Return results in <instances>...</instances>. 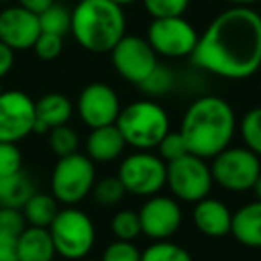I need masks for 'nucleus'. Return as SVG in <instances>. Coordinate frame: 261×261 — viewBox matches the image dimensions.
I'll list each match as a JSON object with an SVG mask.
<instances>
[{
	"label": "nucleus",
	"mask_w": 261,
	"mask_h": 261,
	"mask_svg": "<svg viewBox=\"0 0 261 261\" xmlns=\"http://www.w3.org/2000/svg\"><path fill=\"white\" fill-rule=\"evenodd\" d=\"M190 59L222 79L252 77L261 68V15L240 6L225 9L199 36Z\"/></svg>",
	"instance_id": "obj_1"
},
{
	"label": "nucleus",
	"mask_w": 261,
	"mask_h": 261,
	"mask_svg": "<svg viewBox=\"0 0 261 261\" xmlns=\"http://www.w3.org/2000/svg\"><path fill=\"white\" fill-rule=\"evenodd\" d=\"M236 130V115L227 100L217 95H204L185 111L181 129L188 152L202 160H213L227 149Z\"/></svg>",
	"instance_id": "obj_2"
},
{
	"label": "nucleus",
	"mask_w": 261,
	"mask_h": 261,
	"mask_svg": "<svg viewBox=\"0 0 261 261\" xmlns=\"http://www.w3.org/2000/svg\"><path fill=\"white\" fill-rule=\"evenodd\" d=\"M70 33L88 52L106 54L125 36V15L113 0H79L72 11Z\"/></svg>",
	"instance_id": "obj_3"
},
{
	"label": "nucleus",
	"mask_w": 261,
	"mask_h": 261,
	"mask_svg": "<svg viewBox=\"0 0 261 261\" xmlns=\"http://www.w3.org/2000/svg\"><path fill=\"white\" fill-rule=\"evenodd\" d=\"M115 125L125 140V145L149 150L156 149L170 130V118L158 102L136 100L120 109Z\"/></svg>",
	"instance_id": "obj_4"
},
{
	"label": "nucleus",
	"mask_w": 261,
	"mask_h": 261,
	"mask_svg": "<svg viewBox=\"0 0 261 261\" xmlns=\"http://www.w3.org/2000/svg\"><path fill=\"white\" fill-rule=\"evenodd\" d=\"M48 232L56 247V254L68 261H79L90 254L95 245V225L84 211L77 207L59 210Z\"/></svg>",
	"instance_id": "obj_5"
},
{
	"label": "nucleus",
	"mask_w": 261,
	"mask_h": 261,
	"mask_svg": "<svg viewBox=\"0 0 261 261\" xmlns=\"http://www.w3.org/2000/svg\"><path fill=\"white\" fill-rule=\"evenodd\" d=\"M95 177V163L86 154H70L56 163L50 175V192L58 202L73 206L90 195L97 181Z\"/></svg>",
	"instance_id": "obj_6"
},
{
	"label": "nucleus",
	"mask_w": 261,
	"mask_h": 261,
	"mask_svg": "<svg viewBox=\"0 0 261 261\" xmlns=\"http://www.w3.org/2000/svg\"><path fill=\"white\" fill-rule=\"evenodd\" d=\"M213 182L227 192H249L252 190L257 175L261 174L259 156L247 147H231L224 149L213 158L210 165Z\"/></svg>",
	"instance_id": "obj_7"
},
{
	"label": "nucleus",
	"mask_w": 261,
	"mask_h": 261,
	"mask_svg": "<svg viewBox=\"0 0 261 261\" xmlns=\"http://www.w3.org/2000/svg\"><path fill=\"white\" fill-rule=\"evenodd\" d=\"M125 193L152 197L167 186V163L149 150L133 152L120 163L118 175Z\"/></svg>",
	"instance_id": "obj_8"
},
{
	"label": "nucleus",
	"mask_w": 261,
	"mask_h": 261,
	"mask_svg": "<svg viewBox=\"0 0 261 261\" xmlns=\"http://www.w3.org/2000/svg\"><path fill=\"white\" fill-rule=\"evenodd\" d=\"M167 186L172 197L195 204L206 199L213 186V175L206 160L193 154L167 163Z\"/></svg>",
	"instance_id": "obj_9"
},
{
	"label": "nucleus",
	"mask_w": 261,
	"mask_h": 261,
	"mask_svg": "<svg viewBox=\"0 0 261 261\" xmlns=\"http://www.w3.org/2000/svg\"><path fill=\"white\" fill-rule=\"evenodd\" d=\"M147 41L158 56L190 58L199 41L195 27L182 16L154 18L147 31Z\"/></svg>",
	"instance_id": "obj_10"
},
{
	"label": "nucleus",
	"mask_w": 261,
	"mask_h": 261,
	"mask_svg": "<svg viewBox=\"0 0 261 261\" xmlns=\"http://www.w3.org/2000/svg\"><path fill=\"white\" fill-rule=\"evenodd\" d=\"M109 54H111L113 66L120 73V77L136 86H140L160 65L154 48L150 47L145 38L140 36H127L125 34Z\"/></svg>",
	"instance_id": "obj_11"
},
{
	"label": "nucleus",
	"mask_w": 261,
	"mask_h": 261,
	"mask_svg": "<svg viewBox=\"0 0 261 261\" xmlns=\"http://www.w3.org/2000/svg\"><path fill=\"white\" fill-rule=\"evenodd\" d=\"M34 100L20 90L0 93V142L18 143L34 133Z\"/></svg>",
	"instance_id": "obj_12"
},
{
	"label": "nucleus",
	"mask_w": 261,
	"mask_h": 261,
	"mask_svg": "<svg viewBox=\"0 0 261 261\" xmlns=\"http://www.w3.org/2000/svg\"><path fill=\"white\" fill-rule=\"evenodd\" d=\"M142 234L154 240H170L182 224V211L177 199L167 195L147 197L138 211Z\"/></svg>",
	"instance_id": "obj_13"
},
{
	"label": "nucleus",
	"mask_w": 261,
	"mask_h": 261,
	"mask_svg": "<svg viewBox=\"0 0 261 261\" xmlns=\"http://www.w3.org/2000/svg\"><path fill=\"white\" fill-rule=\"evenodd\" d=\"M120 98L111 86L104 83H91L81 91L77 113L90 129L113 125L120 115Z\"/></svg>",
	"instance_id": "obj_14"
},
{
	"label": "nucleus",
	"mask_w": 261,
	"mask_h": 261,
	"mask_svg": "<svg viewBox=\"0 0 261 261\" xmlns=\"http://www.w3.org/2000/svg\"><path fill=\"white\" fill-rule=\"evenodd\" d=\"M40 34L41 27L36 13L22 6L0 11V41L15 52L33 48Z\"/></svg>",
	"instance_id": "obj_15"
},
{
	"label": "nucleus",
	"mask_w": 261,
	"mask_h": 261,
	"mask_svg": "<svg viewBox=\"0 0 261 261\" xmlns=\"http://www.w3.org/2000/svg\"><path fill=\"white\" fill-rule=\"evenodd\" d=\"M232 213L222 200L206 199L195 202L193 207V224L207 238H224L231 234Z\"/></svg>",
	"instance_id": "obj_16"
},
{
	"label": "nucleus",
	"mask_w": 261,
	"mask_h": 261,
	"mask_svg": "<svg viewBox=\"0 0 261 261\" xmlns=\"http://www.w3.org/2000/svg\"><path fill=\"white\" fill-rule=\"evenodd\" d=\"M123 149L125 140L115 123L95 127L86 138V156L93 163H111L122 156Z\"/></svg>",
	"instance_id": "obj_17"
},
{
	"label": "nucleus",
	"mask_w": 261,
	"mask_h": 261,
	"mask_svg": "<svg viewBox=\"0 0 261 261\" xmlns=\"http://www.w3.org/2000/svg\"><path fill=\"white\" fill-rule=\"evenodd\" d=\"M36 108V123H34V133H48L50 129L59 125H66L72 118L73 106L65 95L61 93H47L34 102Z\"/></svg>",
	"instance_id": "obj_18"
},
{
	"label": "nucleus",
	"mask_w": 261,
	"mask_h": 261,
	"mask_svg": "<svg viewBox=\"0 0 261 261\" xmlns=\"http://www.w3.org/2000/svg\"><path fill=\"white\" fill-rule=\"evenodd\" d=\"M231 234L249 249H261V200L243 204L231 222Z\"/></svg>",
	"instance_id": "obj_19"
},
{
	"label": "nucleus",
	"mask_w": 261,
	"mask_h": 261,
	"mask_svg": "<svg viewBox=\"0 0 261 261\" xmlns=\"http://www.w3.org/2000/svg\"><path fill=\"white\" fill-rule=\"evenodd\" d=\"M56 247L47 227L27 225L18 236V261H54Z\"/></svg>",
	"instance_id": "obj_20"
},
{
	"label": "nucleus",
	"mask_w": 261,
	"mask_h": 261,
	"mask_svg": "<svg viewBox=\"0 0 261 261\" xmlns=\"http://www.w3.org/2000/svg\"><path fill=\"white\" fill-rule=\"evenodd\" d=\"M34 193V185L25 172L0 175V207L22 210L23 204Z\"/></svg>",
	"instance_id": "obj_21"
},
{
	"label": "nucleus",
	"mask_w": 261,
	"mask_h": 261,
	"mask_svg": "<svg viewBox=\"0 0 261 261\" xmlns=\"http://www.w3.org/2000/svg\"><path fill=\"white\" fill-rule=\"evenodd\" d=\"M58 204L59 202L54 199V195L34 192L22 207V213L27 220V225L48 229V225L52 224V220H54L59 211Z\"/></svg>",
	"instance_id": "obj_22"
},
{
	"label": "nucleus",
	"mask_w": 261,
	"mask_h": 261,
	"mask_svg": "<svg viewBox=\"0 0 261 261\" xmlns=\"http://www.w3.org/2000/svg\"><path fill=\"white\" fill-rule=\"evenodd\" d=\"M140 261H193V257L179 243L170 240H158L143 250Z\"/></svg>",
	"instance_id": "obj_23"
},
{
	"label": "nucleus",
	"mask_w": 261,
	"mask_h": 261,
	"mask_svg": "<svg viewBox=\"0 0 261 261\" xmlns=\"http://www.w3.org/2000/svg\"><path fill=\"white\" fill-rule=\"evenodd\" d=\"M38 18H40L41 33L65 36L66 33H70V27H72V13L65 6H59L56 2L43 13H40Z\"/></svg>",
	"instance_id": "obj_24"
},
{
	"label": "nucleus",
	"mask_w": 261,
	"mask_h": 261,
	"mask_svg": "<svg viewBox=\"0 0 261 261\" xmlns=\"http://www.w3.org/2000/svg\"><path fill=\"white\" fill-rule=\"evenodd\" d=\"M240 136L249 150L261 158V106L252 108L240 120Z\"/></svg>",
	"instance_id": "obj_25"
},
{
	"label": "nucleus",
	"mask_w": 261,
	"mask_h": 261,
	"mask_svg": "<svg viewBox=\"0 0 261 261\" xmlns=\"http://www.w3.org/2000/svg\"><path fill=\"white\" fill-rule=\"evenodd\" d=\"M91 193H93V199L97 204L104 207H111L116 206L125 197V188L116 175H108V177H102L100 181H95Z\"/></svg>",
	"instance_id": "obj_26"
},
{
	"label": "nucleus",
	"mask_w": 261,
	"mask_h": 261,
	"mask_svg": "<svg viewBox=\"0 0 261 261\" xmlns=\"http://www.w3.org/2000/svg\"><path fill=\"white\" fill-rule=\"evenodd\" d=\"M48 145L52 152L59 158L75 154L79 149V136L77 133L68 125H59L48 130Z\"/></svg>",
	"instance_id": "obj_27"
},
{
	"label": "nucleus",
	"mask_w": 261,
	"mask_h": 261,
	"mask_svg": "<svg viewBox=\"0 0 261 261\" xmlns=\"http://www.w3.org/2000/svg\"><path fill=\"white\" fill-rule=\"evenodd\" d=\"M111 232L116 240H125V242L136 240L142 234V224H140L138 213L130 210L118 211L111 220Z\"/></svg>",
	"instance_id": "obj_28"
},
{
	"label": "nucleus",
	"mask_w": 261,
	"mask_h": 261,
	"mask_svg": "<svg viewBox=\"0 0 261 261\" xmlns=\"http://www.w3.org/2000/svg\"><path fill=\"white\" fill-rule=\"evenodd\" d=\"M174 84H175L174 72L168 66L158 65L152 70V73L140 84V90L145 95H149V97H161V95H167L174 88Z\"/></svg>",
	"instance_id": "obj_29"
},
{
	"label": "nucleus",
	"mask_w": 261,
	"mask_h": 261,
	"mask_svg": "<svg viewBox=\"0 0 261 261\" xmlns=\"http://www.w3.org/2000/svg\"><path fill=\"white\" fill-rule=\"evenodd\" d=\"M156 149H158V156L165 163H170V161H175L179 158L190 154L185 138H182V135L179 130H168L167 135L163 136V140L158 143Z\"/></svg>",
	"instance_id": "obj_30"
},
{
	"label": "nucleus",
	"mask_w": 261,
	"mask_h": 261,
	"mask_svg": "<svg viewBox=\"0 0 261 261\" xmlns=\"http://www.w3.org/2000/svg\"><path fill=\"white\" fill-rule=\"evenodd\" d=\"M143 8L152 18L182 16L188 9L190 0H142Z\"/></svg>",
	"instance_id": "obj_31"
},
{
	"label": "nucleus",
	"mask_w": 261,
	"mask_h": 261,
	"mask_svg": "<svg viewBox=\"0 0 261 261\" xmlns=\"http://www.w3.org/2000/svg\"><path fill=\"white\" fill-rule=\"evenodd\" d=\"M140 257H142V252L135 243L116 240L106 247L100 261H140Z\"/></svg>",
	"instance_id": "obj_32"
},
{
	"label": "nucleus",
	"mask_w": 261,
	"mask_h": 261,
	"mask_svg": "<svg viewBox=\"0 0 261 261\" xmlns=\"http://www.w3.org/2000/svg\"><path fill=\"white\" fill-rule=\"evenodd\" d=\"M33 48H34V54L40 59H43V61H52V59L59 58V54L63 52V36L41 33L40 36H38Z\"/></svg>",
	"instance_id": "obj_33"
},
{
	"label": "nucleus",
	"mask_w": 261,
	"mask_h": 261,
	"mask_svg": "<svg viewBox=\"0 0 261 261\" xmlns=\"http://www.w3.org/2000/svg\"><path fill=\"white\" fill-rule=\"evenodd\" d=\"M22 170V152L16 143L0 142V175H11Z\"/></svg>",
	"instance_id": "obj_34"
},
{
	"label": "nucleus",
	"mask_w": 261,
	"mask_h": 261,
	"mask_svg": "<svg viewBox=\"0 0 261 261\" xmlns=\"http://www.w3.org/2000/svg\"><path fill=\"white\" fill-rule=\"evenodd\" d=\"M27 227V220L22 210L16 207H0V231L20 236Z\"/></svg>",
	"instance_id": "obj_35"
},
{
	"label": "nucleus",
	"mask_w": 261,
	"mask_h": 261,
	"mask_svg": "<svg viewBox=\"0 0 261 261\" xmlns=\"http://www.w3.org/2000/svg\"><path fill=\"white\" fill-rule=\"evenodd\" d=\"M0 261H18V236L0 231Z\"/></svg>",
	"instance_id": "obj_36"
},
{
	"label": "nucleus",
	"mask_w": 261,
	"mask_h": 261,
	"mask_svg": "<svg viewBox=\"0 0 261 261\" xmlns=\"http://www.w3.org/2000/svg\"><path fill=\"white\" fill-rule=\"evenodd\" d=\"M13 65H15V50L0 41V81L11 72Z\"/></svg>",
	"instance_id": "obj_37"
},
{
	"label": "nucleus",
	"mask_w": 261,
	"mask_h": 261,
	"mask_svg": "<svg viewBox=\"0 0 261 261\" xmlns=\"http://www.w3.org/2000/svg\"><path fill=\"white\" fill-rule=\"evenodd\" d=\"M52 4H54V0H18V6H22V8L36 13V15L43 13L45 9L50 8Z\"/></svg>",
	"instance_id": "obj_38"
},
{
	"label": "nucleus",
	"mask_w": 261,
	"mask_h": 261,
	"mask_svg": "<svg viewBox=\"0 0 261 261\" xmlns=\"http://www.w3.org/2000/svg\"><path fill=\"white\" fill-rule=\"evenodd\" d=\"M225 2H229L231 6H240V8H250V6L259 2V0H225Z\"/></svg>",
	"instance_id": "obj_39"
},
{
	"label": "nucleus",
	"mask_w": 261,
	"mask_h": 261,
	"mask_svg": "<svg viewBox=\"0 0 261 261\" xmlns=\"http://www.w3.org/2000/svg\"><path fill=\"white\" fill-rule=\"evenodd\" d=\"M252 192H254V195H256V200H261V174L257 175L256 182H254Z\"/></svg>",
	"instance_id": "obj_40"
},
{
	"label": "nucleus",
	"mask_w": 261,
	"mask_h": 261,
	"mask_svg": "<svg viewBox=\"0 0 261 261\" xmlns=\"http://www.w3.org/2000/svg\"><path fill=\"white\" fill-rule=\"evenodd\" d=\"M115 4H118V6H129V4H135V2H142V0H113Z\"/></svg>",
	"instance_id": "obj_41"
},
{
	"label": "nucleus",
	"mask_w": 261,
	"mask_h": 261,
	"mask_svg": "<svg viewBox=\"0 0 261 261\" xmlns=\"http://www.w3.org/2000/svg\"><path fill=\"white\" fill-rule=\"evenodd\" d=\"M2 91H4V88H2V83H0V93H2Z\"/></svg>",
	"instance_id": "obj_42"
},
{
	"label": "nucleus",
	"mask_w": 261,
	"mask_h": 261,
	"mask_svg": "<svg viewBox=\"0 0 261 261\" xmlns=\"http://www.w3.org/2000/svg\"><path fill=\"white\" fill-rule=\"evenodd\" d=\"M84 261H97V259H84Z\"/></svg>",
	"instance_id": "obj_43"
},
{
	"label": "nucleus",
	"mask_w": 261,
	"mask_h": 261,
	"mask_svg": "<svg viewBox=\"0 0 261 261\" xmlns=\"http://www.w3.org/2000/svg\"><path fill=\"white\" fill-rule=\"evenodd\" d=\"M0 2H9V0H0Z\"/></svg>",
	"instance_id": "obj_44"
},
{
	"label": "nucleus",
	"mask_w": 261,
	"mask_h": 261,
	"mask_svg": "<svg viewBox=\"0 0 261 261\" xmlns=\"http://www.w3.org/2000/svg\"><path fill=\"white\" fill-rule=\"evenodd\" d=\"M54 261H56V259H54Z\"/></svg>",
	"instance_id": "obj_45"
}]
</instances>
